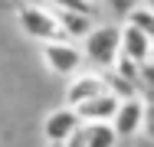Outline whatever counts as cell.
<instances>
[{"label":"cell","mask_w":154,"mask_h":147,"mask_svg":"<svg viewBox=\"0 0 154 147\" xmlns=\"http://www.w3.org/2000/svg\"><path fill=\"white\" fill-rule=\"evenodd\" d=\"M82 59L92 62L95 69H108L118 59V26L115 23H95L82 36Z\"/></svg>","instance_id":"6da1fadb"},{"label":"cell","mask_w":154,"mask_h":147,"mask_svg":"<svg viewBox=\"0 0 154 147\" xmlns=\"http://www.w3.org/2000/svg\"><path fill=\"white\" fill-rule=\"evenodd\" d=\"M17 26L23 29V36H30L36 43L62 39L56 13H53V7H46V3H23V7L17 10Z\"/></svg>","instance_id":"7a4b0ae2"},{"label":"cell","mask_w":154,"mask_h":147,"mask_svg":"<svg viewBox=\"0 0 154 147\" xmlns=\"http://www.w3.org/2000/svg\"><path fill=\"white\" fill-rule=\"evenodd\" d=\"M39 56H43V65L59 75V79H69L82 69V49L72 43V39H49V43H39Z\"/></svg>","instance_id":"3957f363"},{"label":"cell","mask_w":154,"mask_h":147,"mask_svg":"<svg viewBox=\"0 0 154 147\" xmlns=\"http://www.w3.org/2000/svg\"><path fill=\"white\" fill-rule=\"evenodd\" d=\"M108 124H112V131H115L118 137H134V134H141L144 124H148V101H144L141 95L122 98Z\"/></svg>","instance_id":"277c9868"},{"label":"cell","mask_w":154,"mask_h":147,"mask_svg":"<svg viewBox=\"0 0 154 147\" xmlns=\"http://www.w3.org/2000/svg\"><path fill=\"white\" fill-rule=\"evenodd\" d=\"M151 52H154V36L141 33L138 26H118V56H125L134 65H151Z\"/></svg>","instance_id":"5b68a950"},{"label":"cell","mask_w":154,"mask_h":147,"mask_svg":"<svg viewBox=\"0 0 154 147\" xmlns=\"http://www.w3.org/2000/svg\"><path fill=\"white\" fill-rule=\"evenodd\" d=\"M79 124H82V121H79V115H75V108H69V105L53 108L49 115L43 118V141H46L49 147H59Z\"/></svg>","instance_id":"8992f818"},{"label":"cell","mask_w":154,"mask_h":147,"mask_svg":"<svg viewBox=\"0 0 154 147\" xmlns=\"http://www.w3.org/2000/svg\"><path fill=\"white\" fill-rule=\"evenodd\" d=\"M98 92H105V82H102V72H75V75H69V82H66V105L69 108H75V105H82L85 98H92Z\"/></svg>","instance_id":"52a82bcc"},{"label":"cell","mask_w":154,"mask_h":147,"mask_svg":"<svg viewBox=\"0 0 154 147\" xmlns=\"http://www.w3.org/2000/svg\"><path fill=\"white\" fill-rule=\"evenodd\" d=\"M56 23H59L62 39H82L89 29L95 26V16L89 10H69V7H53Z\"/></svg>","instance_id":"ba28073f"},{"label":"cell","mask_w":154,"mask_h":147,"mask_svg":"<svg viewBox=\"0 0 154 147\" xmlns=\"http://www.w3.org/2000/svg\"><path fill=\"white\" fill-rule=\"evenodd\" d=\"M115 108H118V98L112 92H98L92 98H85L82 105H75V115L82 124H95V121H112Z\"/></svg>","instance_id":"9c48e42d"},{"label":"cell","mask_w":154,"mask_h":147,"mask_svg":"<svg viewBox=\"0 0 154 147\" xmlns=\"http://www.w3.org/2000/svg\"><path fill=\"white\" fill-rule=\"evenodd\" d=\"M102 82H105V92H112L118 101H122V98H131V95H141V88L134 85L131 79H125L122 72H115L112 65L102 69Z\"/></svg>","instance_id":"30bf717a"},{"label":"cell","mask_w":154,"mask_h":147,"mask_svg":"<svg viewBox=\"0 0 154 147\" xmlns=\"http://www.w3.org/2000/svg\"><path fill=\"white\" fill-rule=\"evenodd\" d=\"M115 144H118V134L112 131L108 121L85 124V147H115Z\"/></svg>","instance_id":"8fae6325"},{"label":"cell","mask_w":154,"mask_h":147,"mask_svg":"<svg viewBox=\"0 0 154 147\" xmlns=\"http://www.w3.org/2000/svg\"><path fill=\"white\" fill-rule=\"evenodd\" d=\"M125 23H128V26H138L141 33H148V36H154V10H151V3L138 0V3L125 13Z\"/></svg>","instance_id":"7c38bea8"},{"label":"cell","mask_w":154,"mask_h":147,"mask_svg":"<svg viewBox=\"0 0 154 147\" xmlns=\"http://www.w3.org/2000/svg\"><path fill=\"white\" fill-rule=\"evenodd\" d=\"M46 7H69V10H89L92 13V3L89 0H43Z\"/></svg>","instance_id":"4fadbf2b"},{"label":"cell","mask_w":154,"mask_h":147,"mask_svg":"<svg viewBox=\"0 0 154 147\" xmlns=\"http://www.w3.org/2000/svg\"><path fill=\"white\" fill-rule=\"evenodd\" d=\"M59 147H85V124H79V128H75Z\"/></svg>","instance_id":"5bb4252c"},{"label":"cell","mask_w":154,"mask_h":147,"mask_svg":"<svg viewBox=\"0 0 154 147\" xmlns=\"http://www.w3.org/2000/svg\"><path fill=\"white\" fill-rule=\"evenodd\" d=\"M105 3L112 7V13H118V16H125V13H128V10H131V7L138 3V0H105Z\"/></svg>","instance_id":"9a60e30c"},{"label":"cell","mask_w":154,"mask_h":147,"mask_svg":"<svg viewBox=\"0 0 154 147\" xmlns=\"http://www.w3.org/2000/svg\"><path fill=\"white\" fill-rule=\"evenodd\" d=\"M89 3H95V0H89Z\"/></svg>","instance_id":"2e32d148"}]
</instances>
